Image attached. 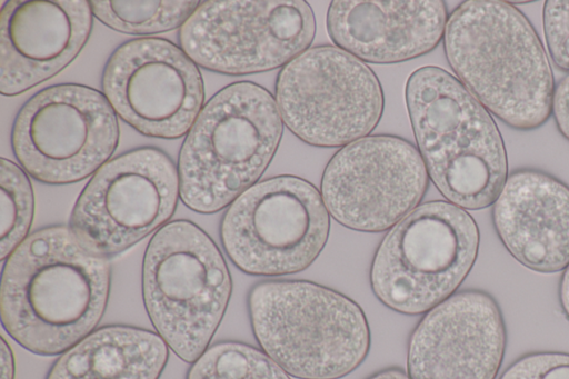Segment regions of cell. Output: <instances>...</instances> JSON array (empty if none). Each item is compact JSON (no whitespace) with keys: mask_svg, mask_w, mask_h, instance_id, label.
I'll list each match as a JSON object with an SVG mask.
<instances>
[{"mask_svg":"<svg viewBox=\"0 0 569 379\" xmlns=\"http://www.w3.org/2000/svg\"><path fill=\"white\" fill-rule=\"evenodd\" d=\"M89 1L11 0L0 12V92L18 96L62 71L84 47Z\"/></svg>","mask_w":569,"mask_h":379,"instance_id":"cell-16","label":"cell"},{"mask_svg":"<svg viewBox=\"0 0 569 379\" xmlns=\"http://www.w3.org/2000/svg\"><path fill=\"white\" fill-rule=\"evenodd\" d=\"M443 47L458 80L498 119L523 131L549 119L555 83L548 56L511 2H462L448 17Z\"/></svg>","mask_w":569,"mask_h":379,"instance_id":"cell-2","label":"cell"},{"mask_svg":"<svg viewBox=\"0 0 569 379\" xmlns=\"http://www.w3.org/2000/svg\"><path fill=\"white\" fill-rule=\"evenodd\" d=\"M187 379H290L262 350L238 341L209 347L190 367Z\"/></svg>","mask_w":569,"mask_h":379,"instance_id":"cell-21","label":"cell"},{"mask_svg":"<svg viewBox=\"0 0 569 379\" xmlns=\"http://www.w3.org/2000/svg\"><path fill=\"white\" fill-rule=\"evenodd\" d=\"M168 348L153 331L106 326L61 353L46 379H159Z\"/></svg>","mask_w":569,"mask_h":379,"instance_id":"cell-19","label":"cell"},{"mask_svg":"<svg viewBox=\"0 0 569 379\" xmlns=\"http://www.w3.org/2000/svg\"><path fill=\"white\" fill-rule=\"evenodd\" d=\"M118 141V118L104 94L77 83L37 92L17 113L11 131L19 164L48 184L86 179L109 161Z\"/></svg>","mask_w":569,"mask_h":379,"instance_id":"cell-10","label":"cell"},{"mask_svg":"<svg viewBox=\"0 0 569 379\" xmlns=\"http://www.w3.org/2000/svg\"><path fill=\"white\" fill-rule=\"evenodd\" d=\"M478 248V226L465 209L443 200L421 203L381 240L370 267L371 289L397 312H427L452 296Z\"/></svg>","mask_w":569,"mask_h":379,"instance_id":"cell-7","label":"cell"},{"mask_svg":"<svg viewBox=\"0 0 569 379\" xmlns=\"http://www.w3.org/2000/svg\"><path fill=\"white\" fill-rule=\"evenodd\" d=\"M179 197L171 158L152 147L138 148L93 173L76 201L69 227L109 258L167 225Z\"/></svg>","mask_w":569,"mask_h":379,"instance_id":"cell-12","label":"cell"},{"mask_svg":"<svg viewBox=\"0 0 569 379\" xmlns=\"http://www.w3.org/2000/svg\"><path fill=\"white\" fill-rule=\"evenodd\" d=\"M428 172L408 140L373 134L339 149L327 163L320 192L328 212L346 228L380 232L419 206Z\"/></svg>","mask_w":569,"mask_h":379,"instance_id":"cell-13","label":"cell"},{"mask_svg":"<svg viewBox=\"0 0 569 379\" xmlns=\"http://www.w3.org/2000/svg\"><path fill=\"white\" fill-rule=\"evenodd\" d=\"M248 310L262 351L299 379L342 378L361 365L370 348L360 306L312 281L258 282L249 291Z\"/></svg>","mask_w":569,"mask_h":379,"instance_id":"cell-5","label":"cell"},{"mask_svg":"<svg viewBox=\"0 0 569 379\" xmlns=\"http://www.w3.org/2000/svg\"><path fill=\"white\" fill-rule=\"evenodd\" d=\"M500 379H569V355L538 352L513 362Z\"/></svg>","mask_w":569,"mask_h":379,"instance_id":"cell-24","label":"cell"},{"mask_svg":"<svg viewBox=\"0 0 569 379\" xmlns=\"http://www.w3.org/2000/svg\"><path fill=\"white\" fill-rule=\"evenodd\" d=\"M552 114L558 130L569 140V74L555 88Z\"/></svg>","mask_w":569,"mask_h":379,"instance_id":"cell-25","label":"cell"},{"mask_svg":"<svg viewBox=\"0 0 569 379\" xmlns=\"http://www.w3.org/2000/svg\"><path fill=\"white\" fill-rule=\"evenodd\" d=\"M448 21L443 1H331L327 31L333 44L361 61L397 63L433 50Z\"/></svg>","mask_w":569,"mask_h":379,"instance_id":"cell-17","label":"cell"},{"mask_svg":"<svg viewBox=\"0 0 569 379\" xmlns=\"http://www.w3.org/2000/svg\"><path fill=\"white\" fill-rule=\"evenodd\" d=\"M274 97L252 81L233 82L203 106L178 159L180 198L191 210L230 206L263 174L280 144Z\"/></svg>","mask_w":569,"mask_h":379,"instance_id":"cell-4","label":"cell"},{"mask_svg":"<svg viewBox=\"0 0 569 379\" xmlns=\"http://www.w3.org/2000/svg\"><path fill=\"white\" fill-rule=\"evenodd\" d=\"M0 360H1V379H14L16 375V363L14 356L11 347L6 341V339L1 338V347H0Z\"/></svg>","mask_w":569,"mask_h":379,"instance_id":"cell-26","label":"cell"},{"mask_svg":"<svg viewBox=\"0 0 569 379\" xmlns=\"http://www.w3.org/2000/svg\"><path fill=\"white\" fill-rule=\"evenodd\" d=\"M101 84L116 114L148 137H183L204 106L198 64L162 38L119 46L104 66Z\"/></svg>","mask_w":569,"mask_h":379,"instance_id":"cell-14","label":"cell"},{"mask_svg":"<svg viewBox=\"0 0 569 379\" xmlns=\"http://www.w3.org/2000/svg\"><path fill=\"white\" fill-rule=\"evenodd\" d=\"M506 347L501 312L479 290L455 293L427 311L408 345L410 379H495Z\"/></svg>","mask_w":569,"mask_h":379,"instance_id":"cell-15","label":"cell"},{"mask_svg":"<svg viewBox=\"0 0 569 379\" xmlns=\"http://www.w3.org/2000/svg\"><path fill=\"white\" fill-rule=\"evenodd\" d=\"M316 28L302 0L201 1L180 28L179 44L207 70L246 76L284 67L309 49Z\"/></svg>","mask_w":569,"mask_h":379,"instance_id":"cell-11","label":"cell"},{"mask_svg":"<svg viewBox=\"0 0 569 379\" xmlns=\"http://www.w3.org/2000/svg\"><path fill=\"white\" fill-rule=\"evenodd\" d=\"M560 302L563 312L569 319V265L565 270L560 282Z\"/></svg>","mask_w":569,"mask_h":379,"instance_id":"cell-27","label":"cell"},{"mask_svg":"<svg viewBox=\"0 0 569 379\" xmlns=\"http://www.w3.org/2000/svg\"><path fill=\"white\" fill-rule=\"evenodd\" d=\"M368 379H410L408 373H405L401 369L389 368L381 370Z\"/></svg>","mask_w":569,"mask_h":379,"instance_id":"cell-28","label":"cell"},{"mask_svg":"<svg viewBox=\"0 0 569 379\" xmlns=\"http://www.w3.org/2000/svg\"><path fill=\"white\" fill-rule=\"evenodd\" d=\"M274 90L283 124L315 147H345L367 137L383 112L376 73L336 46L312 47L291 60Z\"/></svg>","mask_w":569,"mask_h":379,"instance_id":"cell-9","label":"cell"},{"mask_svg":"<svg viewBox=\"0 0 569 379\" xmlns=\"http://www.w3.org/2000/svg\"><path fill=\"white\" fill-rule=\"evenodd\" d=\"M0 259L3 261L28 237L34 213V196L24 169L6 158L0 160Z\"/></svg>","mask_w":569,"mask_h":379,"instance_id":"cell-22","label":"cell"},{"mask_svg":"<svg viewBox=\"0 0 569 379\" xmlns=\"http://www.w3.org/2000/svg\"><path fill=\"white\" fill-rule=\"evenodd\" d=\"M232 290L226 260L211 237L174 220L151 238L142 263L148 316L167 346L193 363L208 348Z\"/></svg>","mask_w":569,"mask_h":379,"instance_id":"cell-6","label":"cell"},{"mask_svg":"<svg viewBox=\"0 0 569 379\" xmlns=\"http://www.w3.org/2000/svg\"><path fill=\"white\" fill-rule=\"evenodd\" d=\"M110 280L108 257L70 227L39 229L4 262L0 287L2 326L33 353H63L101 320Z\"/></svg>","mask_w":569,"mask_h":379,"instance_id":"cell-1","label":"cell"},{"mask_svg":"<svg viewBox=\"0 0 569 379\" xmlns=\"http://www.w3.org/2000/svg\"><path fill=\"white\" fill-rule=\"evenodd\" d=\"M329 231L330 215L321 192L291 174L250 187L229 206L220 225L229 259L256 276L307 269L325 248Z\"/></svg>","mask_w":569,"mask_h":379,"instance_id":"cell-8","label":"cell"},{"mask_svg":"<svg viewBox=\"0 0 569 379\" xmlns=\"http://www.w3.org/2000/svg\"><path fill=\"white\" fill-rule=\"evenodd\" d=\"M543 30L553 63L569 71V0H548L543 7Z\"/></svg>","mask_w":569,"mask_h":379,"instance_id":"cell-23","label":"cell"},{"mask_svg":"<svg viewBox=\"0 0 569 379\" xmlns=\"http://www.w3.org/2000/svg\"><path fill=\"white\" fill-rule=\"evenodd\" d=\"M496 231L510 255L538 272L569 265V187L532 169L511 173L493 203Z\"/></svg>","mask_w":569,"mask_h":379,"instance_id":"cell-18","label":"cell"},{"mask_svg":"<svg viewBox=\"0 0 569 379\" xmlns=\"http://www.w3.org/2000/svg\"><path fill=\"white\" fill-rule=\"evenodd\" d=\"M93 17L129 34H154L181 28L201 1H89Z\"/></svg>","mask_w":569,"mask_h":379,"instance_id":"cell-20","label":"cell"},{"mask_svg":"<svg viewBox=\"0 0 569 379\" xmlns=\"http://www.w3.org/2000/svg\"><path fill=\"white\" fill-rule=\"evenodd\" d=\"M405 99L418 151L441 195L465 210L495 203L508 179V161L488 110L437 66L409 76Z\"/></svg>","mask_w":569,"mask_h":379,"instance_id":"cell-3","label":"cell"}]
</instances>
